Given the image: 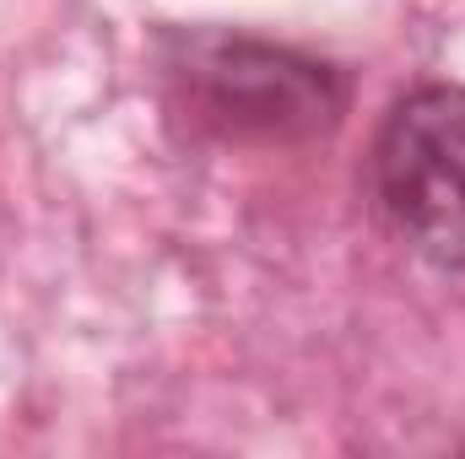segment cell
<instances>
[{
  "label": "cell",
  "instance_id": "obj_1",
  "mask_svg": "<svg viewBox=\"0 0 465 459\" xmlns=\"http://www.w3.org/2000/svg\"><path fill=\"white\" fill-rule=\"evenodd\" d=\"M163 76L173 114L190 119V130L238 146L320 141L347 109V82L325 60L243 33H168Z\"/></svg>",
  "mask_w": 465,
  "mask_h": 459
},
{
  "label": "cell",
  "instance_id": "obj_2",
  "mask_svg": "<svg viewBox=\"0 0 465 459\" xmlns=\"http://www.w3.org/2000/svg\"><path fill=\"white\" fill-rule=\"evenodd\" d=\"M373 195L395 238L433 270H465V87L406 93L373 141Z\"/></svg>",
  "mask_w": 465,
  "mask_h": 459
}]
</instances>
